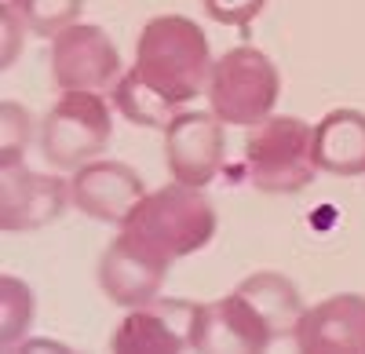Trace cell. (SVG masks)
I'll list each match as a JSON object with an SVG mask.
<instances>
[{
    "instance_id": "20",
    "label": "cell",
    "mask_w": 365,
    "mask_h": 354,
    "mask_svg": "<svg viewBox=\"0 0 365 354\" xmlns=\"http://www.w3.org/2000/svg\"><path fill=\"white\" fill-rule=\"evenodd\" d=\"M4 29H8V41H4V66H11L15 63V55H19V48H22V29H29L22 19H19V11L4 0Z\"/></svg>"
},
{
    "instance_id": "1",
    "label": "cell",
    "mask_w": 365,
    "mask_h": 354,
    "mask_svg": "<svg viewBox=\"0 0 365 354\" xmlns=\"http://www.w3.org/2000/svg\"><path fill=\"white\" fill-rule=\"evenodd\" d=\"M303 296L292 278L259 271L241 281L230 296L197 307V350H267L296 333Z\"/></svg>"
},
{
    "instance_id": "2",
    "label": "cell",
    "mask_w": 365,
    "mask_h": 354,
    "mask_svg": "<svg viewBox=\"0 0 365 354\" xmlns=\"http://www.w3.org/2000/svg\"><path fill=\"white\" fill-rule=\"evenodd\" d=\"M132 73L161 106L179 113L194 103L212 73V48L205 29L187 15H158L139 29Z\"/></svg>"
},
{
    "instance_id": "3",
    "label": "cell",
    "mask_w": 365,
    "mask_h": 354,
    "mask_svg": "<svg viewBox=\"0 0 365 354\" xmlns=\"http://www.w3.org/2000/svg\"><path fill=\"white\" fill-rule=\"evenodd\" d=\"M216 204L201 194V187L172 183L146 194L135 204V212L120 223V234H128L132 241L161 256L165 263H175L182 256L201 252L216 238Z\"/></svg>"
},
{
    "instance_id": "15",
    "label": "cell",
    "mask_w": 365,
    "mask_h": 354,
    "mask_svg": "<svg viewBox=\"0 0 365 354\" xmlns=\"http://www.w3.org/2000/svg\"><path fill=\"white\" fill-rule=\"evenodd\" d=\"M113 106L120 110V117H128L132 125H143V128H161V132L168 128V121L175 117L168 106H161L154 95L146 92V88L139 84V77H135L132 70L113 84Z\"/></svg>"
},
{
    "instance_id": "19",
    "label": "cell",
    "mask_w": 365,
    "mask_h": 354,
    "mask_svg": "<svg viewBox=\"0 0 365 354\" xmlns=\"http://www.w3.org/2000/svg\"><path fill=\"white\" fill-rule=\"evenodd\" d=\"M205 11L212 22H220V26H234V29H249L259 11L267 8V0H201Z\"/></svg>"
},
{
    "instance_id": "6",
    "label": "cell",
    "mask_w": 365,
    "mask_h": 354,
    "mask_svg": "<svg viewBox=\"0 0 365 354\" xmlns=\"http://www.w3.org/2000/svg\"><path fill=\"white\" fill-rule=\"evenodd\" d=\"M113 135V117L103 92H63L41 125V150L48 165L77 172L96 161Z\"/></svg>"
},
{
    "instance_id": "7",
    "label": "cell",
    "mask_w": 365,
    "mask_h": 354,
    "mask_svg": "<svg viewBox=\"0 0 365 354\" xmlns=\"http://www.w3.org/2000/svg\"><path fill=\"white\" fill-rule=\"evenodd\" d=\"M51 80L63 92H106L120 80V51L103 26L73 22L51 37Z\"/></svg>"
},
{
    "instance_id": "18",
    "label": "cell",
    "mask_w": 365,
    "mask_h": 354,
    "mask_svg": "<svg viewBox=\"0 0 365 354\" xmlns=\"http://www.w3.org/2000/svg\"><path fill=\"white\" fill-rule=\"evenodd\" d=\"M29 146V110L19 103H4V168L19 165Z\"/></svg>"
},
{
    "instance_id": "13",
    "label": "cell",
    "mask_w": 365,
    "mask_h": 354,
    "mask_svg": "<svg viewBox=\"0 0 365 354\" xmlns=\"http://www.w3.org/2000/svg\"><path fill=\"white\" fill-rule=\"evenodd\" d=\"M70 183H63L58 175H41L29 172L22 165L4 168V204H0V227L8 234H26V230H41L55 223L66 212Z\"/></svg>"
},
{
    "instance_id": "11",
    "label": "cell",
    "mask_w": 365,
    "mask_h": 354,
    "mask_svg": "<svg viewBox=\"0 0 365 354\" xmlns=\"http://www.w3.org/2000/svg\"><path fill=\"white\" fill-rule=\"evenodd\" d=\"M73 204L99 223H125L146 197L143 175L120 161H88L70 179Z\"/></svg>"
},
{
    "instance_id": "10",
    "label": "cell",
    "mask_w": 365,
    "mask_h": 354,
    "mask_svg": "<svg viewBox=\"0 0 365 354\" xmlns=\"http://www.w3.org/2000/svg\"><path fill=\"white\" fill-rule=\"evenodd\" d=\"M168 267L172 263H165L161 256H154L139 241H132L128 234H117L99 259V285L110 296V303L132 311V307H143L161 296Z\"/></svg>"
},
{
    "instance_id": "14",
    "label": "cell",
    "mask_w": 365,
    "mask_h": 354,
    "mask_svg": "<svg viewBox=\"0 0 365 354\" xmlns=\"http://www.w3.org/2000/svg\"><path fill=\"white\" fill-rule=\"evenodd\" d=\"M314 165L325 175H365V113L340 106L314 125Z\"/></svg>"
},
{
    "instance_id": "17",
    "label": "cell",
    "mask_w": 365,
    "mask_h": 354,
    "mask_svg": "<svg viewBox=\"0 0 365 354\" xmlns=\"http://www.w3.org/2000/svg\"><path fill=\"white\" fill-rule=\"evenodd\" d=\"M0 285H4V333H0V340H4V347H15L34 321V292L11 274H4Z\"/></svg>"
},
{
    "instance_id": "5",
    "label": "cell",
    "mask_w": 365,
    "mask_h": 354,
    "mask_svg": "<svg viewBox=\"0 0 365 354\" xmlns=\"http://www.w3.org/2000/svg\"><path fill=\"white\" fill-rule=\"evenodd\" d=\"M208 110L220 117L223 125H241L252 128L263 117L274 113L282 95V73L270 63V55H263L259 48H230L227 55H220L212 63L208 73Z\"/></svg>"
},
{
    "instance_id": "4",
    "label": "cell",
    "mask_w": 365,
    "mask_h": 354,
    "mask_svg": "<svg viewBox=\"0 0 365 354\" xmlns=\"http://www.w3.org/2000/svg\"><path fill=\"white\" fill-rule=\"evenodd\" d=\"M249 179L263 194H299L314 179V125L292 113H270L245 135Z\"/></svg>"
},
{
    "instance_id": "9",
    "label": "cell",
    "mask_w": 365,
    "mask_h": 354,
    "mask_svg": "<svg viewBox=\"0 0 365 354\" xmlns=\"http://www.w3.org/2000/svg\"><path fill=\"white\" fill-rule=\"evenodd\" d=\"M197 307L187 300H150L132 307L110 336V350H187L197 333Z\"/></svg>"
},
{
    "instance_id": "8",
    "label": "cell",
    "mask_w": 365,
    "mask_h": 354,
    "mask_svg": "<svg viewBox=\"0 0 365 354\" xmlns=\"http://www.w3.org/2000/svg\"><path fill=\"white\" fill-rule=\"evenodd\" d=\"M227 139L212 110H179L165 128V165L175 183L208 187L223 168Z\"/></svg>"
},
{
    "instance_id": "16",
    "label": "cell",
    "mask_w": 365,
    "mask_h": 354,
    "mask_svg": "<svg viewBox=\"0 0 365 354\" xmlns=\"http://www.w3.org/2000/svg\"><path fill=\"white\" fill-rule=\"evenodd\" d=\"M19 11V19L29 26V33L44 41L58 37L66 26H73L84 11V0H8Z\"/></svg>"
},
{
    "instance_id": "12",
    "label": "cell",
    "mask_w": 365,
    "mask_h": 354,
    "mask_svg": "<svg viewBox=\"0 0 365 354\" xmlns=\"http://www.w3.org/2000/svg\"><path fill=\"white\" fill-rule=\"evenodd\" d=\"M292 340L307 354H365V296L340 292L307 307L296 321Z\"/></svg>"
}]
</instances>
